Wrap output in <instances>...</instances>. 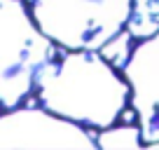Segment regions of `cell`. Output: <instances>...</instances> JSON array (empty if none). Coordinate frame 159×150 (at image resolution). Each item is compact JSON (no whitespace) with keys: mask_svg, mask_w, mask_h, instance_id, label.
Listing matches in <instances>:
<instances>
[{"mask_svg":"<svg viewBox=\"0 0 159 150\" xmlns=\"http://www.w3.org/2000/svg\"><path fill=\"white\" fill-rule=\"evenodd\" d=\"M33 94L56 115L105 129L126 110L131 85L98 49H66L38 73Z\"/></svg>","mask_w":159,"mask_h":150,"instance_id":"6da1fadb","label":"cell"},{"mask_svg":"<svg viewBox=\"0 0 159 150\" xmlns=\"http://www.w3.org/2000/svg\"><path fill=\"white\" fill-rule=\"evenodd\" d=\"M56 56V42L24 0H0V101L10 110L35 91L38 73Z\"/></svg>","mask_w":159,"mask_h":150,"instance_id":"7a4b0ae2","label":"cell"},{"mask_svg":"<svg viewBox=\"0 0 159 150\" xmlns=\"http://www.w3.org/2000/svg\"><path fill=\"white\" fill-rule=\"evenodd\" d=\"M134 0H28L35 21L63 49H101L126 28Z\"/></svg>","mask_w":159,"mask_h":150,"instance_id":"3957f363","label":"cell"},{"mask_svg":"<svg viewBox=\"0 0 159 150\" xmlns=\"http://www.w3.org/2000/svg\"><path fill=\"white\" fill-rule=\"evenodd\" d=\"M14 148H98L84 124L61 117L52 110L16 105L0 117V150Z\"/></svg>","mask_w":159,"mask_h":150,"instance_id":"277c9868","label":"cell"},{"mask_svg":"<svg viewBox=\"0 0 159 150\" xmlns=\"http://www.w3.org/2000/svg\"><path fill=\"white\" fill-rule=\"evenodd\" d=\"M122 75L131 85V108L138 115L145 145L159 148V35L136 45Z\"/></svg>","mask_w":159,"mask_h":150,"instance_id":"5b68a950","label":"cell"},{"mask_svg":"<svg viewBox=\"0 0 159 150\" xmlns=\"http://www.w3.org/2000/svg\"><path fill=\"white\" fill-rule=\"evenodd\" d=\"M126 28L136 40L159 35V0H134Z\"/></svg>","mask_w":159,"mask_h":150,"instance_id":"8992f818","label":"cell"},{"mask_svg":"<svg viewBox=\"0 0 159 150\" xmlns=\"http://www.w3.org/2000/svg\"><path fill=\"white\" fill-rule=\"evenodd\" d=\"M96 143L103 150H136L145 145L140 124H110L98 131Z\"/></svg>","mask_w":159,"mask_h":150,"instance_id":"52a82bcc","label":"cell"},{"mask_svg":"<svg viewBox=\"0 0 159 150\" xmlns=\"http://www.w3.org/2000/svg\"><path fill=\"white\" fill-rule=\"evenodd\" d=\"M134 40H136V38L131 35V30H129V28H122L119 33H115L98 52H101V54H103L117 70H124L126 63L131 61V54H134V49H136Z\"/></svg>","mask_w":159,"mask_h":150,"instance_id":"ba28073f","label":"cell"}]
</instances>
